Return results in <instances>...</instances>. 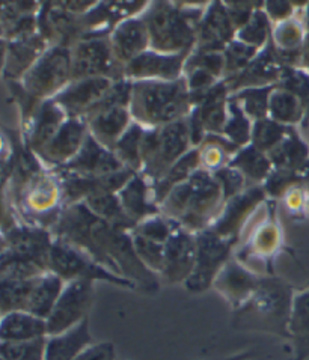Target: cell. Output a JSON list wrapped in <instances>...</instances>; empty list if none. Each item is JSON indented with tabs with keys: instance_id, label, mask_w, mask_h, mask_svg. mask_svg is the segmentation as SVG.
Masks as SVG:
<instances>
[{
	"instance_id": "1",
	"label": "cell",
	"mask_w": 309,
	"mask_h": 360,
	"mask_svg": "<svg viewBox=\"0 0 309 360\" xmlns=\"http://www.w3.org/2000/svg\"><path fill=\"white\" fill-rule=\"evenodd\" d=\"M51 232L55 238L89 253L106 269L132 281L139 291L158 292L160 276L137 257L132 232L106 224L84 202L63 210Z\"/></svg>"
},
{
	"instance_id": "2",
	"label": "cell",
	"mask_w": 309,
	"mask_h": 360,
	"mask_svg": "<svg viewBox=\"0 0 309 360\" xmlns=\"http://www.w3.org/2000/svg\"><path fill=\"white\" fill-rule=\"evenodd\" d=\"M225 205V195L215 174L204 169L177 186L160 205V214L191 234L210 229Z\"/></svg>"
},
{
	"instance_id": "3",
	"label": "cell",
	"mask_w": 309,
	"mask_h": 360,
	"mask_svg": "<svg viewBox=\"0 0 309 360\" xmlns=\"http://www.w3.org/2000/svg\"><path fill=\"white\" fill-rule=\"evenodd\" d=\"M210 2H150L142 18L150 35V50L175 55L191 53L201 21Z\"/></svg>"
},
{
	"instance_id": "4",
	"label": "cell",
	"mask_w": 309,
	"mask_h": 360,
	"mask_svg": "<svg viewBox=\"0 0 309 360\" xmlns=\"http://www.w3.org/2000/svg\"><path fill=\"white\" fill-rule=\"evenodd\" d=\"M294 295L291 283L275 274H264L252 297L241 308L232 311V327L290 340L289 326Z\"/></svg>"
},
{
	"instance_id": "5",
	"label": "cell",
	"mask_w": 309,
	"mask_h": 360,
	"mask_svg": "<svg viewBox=\"0 0 309 360\" xmlns=\"http://www.w3.org/2000/svg\"><path fill=\"white\" fill-rule=\"evenodd\" d=\"M129 109L134 122L156 129L187 118L194 103L184 77L174 82L137 80L132 82Z\"/></svg>"
},
{
	"instance_id": "6",
	"label": "cell",
	"mask_w": 309,
	"mask_h": 360,
	"mask_svg": "<svg viewBox=\"0 0 309 360\" xmlns=\"http://www.w3.org/2000/svg\"><path fill=\"white\" fill-rule=\"evenodd\" d=\"M4 202L14 208L21 221L50 231L65 210L61 179L47 167L20 187L4 190Z\"/></svg>"
},
{
	"instance_id": "7",
	"label": "cell",
	"mask_w": 309,
	"mask_h": 360,
	"mask_svg": "<svg viewBox=\"0 0 309 360\" xmlns=\"http://www.w3.org/2000/svg\"><path fill=\"white\" fill-rule=\"evenodd\" d=\"M187 118L145 129L142 139V175L151 186L157 184L181 157L191 150Z\"/></svg>"
},
{
	"instance_id": "8",
	"label": "cell",
	"mask_w": 309,
	"mask_h": 360,
	"mask_svg": "<svg viewBox=\"0 0 309 360\" xmlns=\"http://www.w3.org/2000/svg\"><path fill=\"white\" fill-rule=\"evenodd\" d=\"M55 236L50 229L21 221L9 204L4 202L2 257L0 262H27L49 270V258Z\"/></svg>"
},
{
	"instance_id": "9",
	"label": "cell",
	"mask_w": 309,
	"mask_h": 360,
	"mask_svg": "<svg viewBox=\"0 0 309 360\" xmlns=\"http://www.w3.org/2000/svg\"><path fill=\"white\" fill-rule=\"evenodd\" d=\"M49 270L55 273L65 283L72 281H91L95 283L97 281H101L121 288L137 290L132 281L106 269L100 262L95 261L89 253L58 238H55L50 250Z\"/></svg>"
},
{
	"instance_id": "10",
	"label": "cell",
	"mask_w": 309,
	"mask_h": 360,
	"mask_svg": "<svg viewBox=\"0 0 309 360\" xmlns=\"http://www.w3.org/2000/svg\"><path fill=\"white\" fill-rule=\"evenodd\" d=\"M18 83L39 103L53 100L71 83V49L49 47Z\"/></svg>"
},
{
	"instance_id": "11",
	"label": "cell",
	"mask_w": 309,
	"mask_h": 360,
	"mask_svg": "<svg viewBox=\"0 0 309 360\" xmlns=\"http://www.w3.org/2000/svg\"><path fill=\"white\" fill-rule=\"evenodd\" d=\"M236 248V243L217 236L211 229L196 234V262L184 288L195 294L211 288L222 269L234 257Z\"/></svg>"
},
{
	"instance_id": "12",
	"label": "cell",
	"mask_w": 309,
	"mask_h": 360,
	"mask_svg": "<svg viewBox=\"0 0 309 360\" xmlns=\"http://www.w3.org/2000/svg\"><path fill=\"white\" fill-rule=\"evenodd\" d=\"M124 70L113 55L109 37L82 39L71 49V82L94 77L120 82L125 79Z\"/></svg>"
},
{
	"instance_id": "13",
	"label": "cell",
	"mask_w": 309,
	"mask_h": 360,
	"mask_svg": "<svg viewBox=\"0 0 309 360\" xmlns=\"http://www.w3.org/2000/svg\"><path fill=\"white\" fill-rule=\"evenodd\" d=\"M94 299V282L72 281L65 283L62 294L49 315L47 333L55 336L65 333L89 316Z\"/></svg>"
},
{
	"instance_id": "14",
	"label": "cell",
	"mask_w": 309,
	"mask_h": 360,
	"mask_svg": "<svg viewBox=\"0 0 309 360\" xmlns=\"http://www.w3.org/2000/svg\"><path fill=\"white\" fill-rule=\"evenodd\" d=\"M263 186H252L231 198L223 205L217 220L210 228L217 236L239 245L243 229L248 226L253 214L267 200Z\"/></svg>"
},
{
	"instance_id": "15",
	"label": "cell",
	"mask_w": 309,
	"mask_h": 360,
	"mask_svg": "<svg viewBox=\"0 0 309 360\" xmlns=\"http://www.w3.org/2000/svg\"><path fill=\"white\" fill-rule=\"evenodd\" d=\"M38 30L50 47L72 49L84 37L82 15L70 13L61 2H42Z\"/></svg>"
},
{
	"instance_id": "16",
	"label": "cell",
	"mask_w": 309,
	"mask_h": 360,
	"mask_svg": "<svg viewBox=\"0 0 309 360\" xmlns=\"http://www.w3.org/2000/svg\"><path fill=\"white\" fill-rule=\"evenodd\" d=\"M113 83V80L104 77L74 80L53 101L61 105L68 118L84 120V116L89 115L106 98Z\"/></svg>"
},
{
	"instance_id": "17",
	"label": "cell",
	"mask_w": 309,
	"mask_h": 360,
	"mask_svg": "<svg viewBox=\"0 0 309 360\" xmlns=\"http://www.w3.org/2000/svg\"><path fill=\"white\" fill-rule=\"evenodd\" d=\"M196 262V234L175 226L165 243V261L160 278L169 283H186Z\"/></svg>"
},
{
	"instance_id": "18",
	"label": "cell",
	"mask_w": 309,
	"mask_h": 360,
	"mask_svg": "<svg viewBox=\"0 0 309 360\" xmlns=\"http://www.w3.org/2000/svg\"><path fill=\"white\" fill-rule=\"evenodd\" d=\"M191 53L166 55L154 50H146L141 56L125 65L124 77L130 82L137 80H162L174 82L183 79L186 60Z\"/></svg>"
},
{
	"instance_id": "19",
	"label": "cell",
	"mask_w": 309,
	"mask_h": 360,
	"mask_svg": "<svg viewBox=\"0 0 309 360\" xmlns=\"http://www.w3.org/2000/svg\"><path fill=\"white\" fill-rule=\"evenodd\" d=\"M284 67L278 51L275 50L270 41L241 72L225 79L229 95L248 88H264L278 84Z\"/></svg>"
},
{
	"instance_id": "20",
	"label": "cell",
	"mask_w": 309,
	"mask_h": 360,
	"mask_svg": "<svg viewBox=\"0 0 309 360\" xmlns=\"http://www.w3.org/2000/svg\"><path fill=\"white\" fill-rule=\"evenodd\" d=\"M150 2H97L88 14L82 15L84 37L106 38L124 20L142 15Z\"/></svg>"
},
{
	"instance_id": "21",
	"label": "cell",
	"mask_w": 309,
	"mask_h": 360,
	"mask_svg": "<svg viewBox=\"0 0 309 360\" xmlns=\"http://www.w3.org/2000/svg\"><path fill=\"white\" fill-rule=\"evenodd\" d=\"M261 276L264 274L248 269L236 257H232L219 273L213 288L228 302L232 311H237L252 297L258 288Z\"/></svg>"
},
{
	"instance_id": "22",
	"label": "cell",
	"mask_w": 309,
	"mask_h": 360,
	"mask_svg": "<svg viewBox=\"0 0 309 360\" xmlns=\"http://www.w3.org/2000/svg\"><path fill=\"white\" fill-rule=\"evenodd\" d=\"M2 42H4L2 76L5 83L20 82L50 47L39 32L29 37H23L13 41H2Z\"/></svg>"
},
{
	"instance_id": "23",
	"label": "cell",
	"mask_w": 309,
	"mask_h": 360,
	"mask_svg": "<svg viewBox=\"0 0 309 360\" xmlns=\"http://www.w3.org/2000/svg\"><path fill=\"white\" fill-rule=\"evenodd\" d=\"M88 133V125L84 120L68 118L37 157L47 169L65 166L79 154Z\"/></svg>"
},
{
	"instance_id": "24",
	"label": "cell",
	"mask_w": 309,
	"mask_h": 360,
	"mask_svg": "<svg viewBox=\"0 0 309 360\" xmlns=\"http://www.w3.org/2000/svg\"><path fill=\"white\" fill-rule=\"evenodd\" d=\"M67 120V113L55 101H42L32 118L21 125V141L32 153L38 155Z\"/></svg>"
},
{
	"instance_id": "25",
	"label": "cell",
	"mask_w": 309,
	"mask_h": 360,
	"mask_svg": "<svg viewBox=\"0 0 309 360\" xmlns=\"http://www.w3.org/2000/svg\"><path fill=\"white\" fill-rule=\"evenodd\" d=\"M56 169L88 178H101L120 172L127 167L122 166L113 151L103 146L100 142L94 139L91 133H88L79 154L65 166Z\"/></svg>"
},
{
	"instance_id": "26",
	"label": "cell",
	"mask_w": 309,
	"mask_h": 360,
	"mask_svg": "<svg viewBox=\"0 0 309 360\" xmlns=\"http://www.w3.org/2000/svg\"><path fill=\"white\" fill-rule=\"evenodd\" d=\"M237 29L229 17L225 2H210L201 21L196 51H223L236 39Z\"/></svg>"
},
{
	"instance_id": "27",
	"label": "cell",
	"mask_w": 309,
	"mask_h": 360,
	"mask_svg": "<svg viewBox=\"0 0 309 360\" xmlns=\"http://www.w3.org/2000/svg\"><path fill=\"white\" fill-rule=\"evenodd\" d=\"M84 122L94 139L113 151L115 145L133 124V118L127 105H106L92 110Z\"/></svg>"
},
{
	"instance_id": "28",
	"label": "cell",
	"mask_w": 309,
	"mask_h": 360,
	"mask_svg": "<svg viewBox=\"0 0 309 360\" xmlns=\"http://www.w3.org/2000/svg\"><path fill=\"white\" fill-rule=\"evenodd\" d=\"M112 51L121 65H125L150 50V35L142 15L124 20L109 37Z\"/></svg>"
},
{
	"instance_id": "29",
	"label": "cell",
	"mask_w": 309,
	"mask_h": 360,
	"mask_svg": "<svg viewBox=\"0 0 309 360\" xmlns=\"http://www.w3.org/2000/svg\"><path fill=\"white\" fill-rule=\"evenodd\" d=\"M275 169H282L306 179L309 175V143L297 127H291L284 141L269 154Z\"/></svg>"
},
{
	"instance_id": "30",
	"label": "cell",
	"mask_w": 309,
	"mask_h": 360,
	"mask_svg": "<svg viewBox=\"0 0 309 360\" xmlns=\"http://www.w3.org/2000/svg\"><path fill=\"white\" fill-rule=\"evenodd\" d=\"M118 196L124 211L134 225H139L141 221L160 214V207L156 204L153 186L139 174H136L120 190Z\"/></svg>"
},
{
	"instance_id": "31",
	"label": "cell",
	"mask_w": 309,
	"mask_h": 360,
	"mask_svg": "<svg viewBox=\"0 0 309 360\" xmlns=\"http://www.w3.org/2000/svg\"><path fill=\"white\" fill-rule=\"evenodd\" d=\"M228 101L229 91L225 80H222L194 105L207 134H223L228 121Z\"/></svg>"
},
{
	"instance_id": "32",
	"label": "cell",
	"mask_w": 309,
	"mask_h": 360,
	"mask_svg": "<svg viewBox=\"0 0 309 360\" xmlns=\"http://www.w3.org/2000/svg\"><path fill=\"white\" fill-rule=\"evenodd\" d=\"M47 336V321L34 314L15 311L0 320V342H25Z\"/></svg>"
},
{
	"instance_id": "33",
	"label": "cell",
	"mask_w": 309,
	"mask_h": 360,
	"mask_svg": "<svg viewBox=\"0 0 309 360\" xmlns=\"http://www.w3.org/2000/svg\"><path fill=\"white\" fill-rule=\"evenodd\" d=\"M94 344L89 316L68 332L47 336L46 360H76V357Z\"/></svg>"
},
{
	"instance_id": "34",
	"label": "cell",
	"mask_w": 309,
	"mask_h": 360,
	"mask_svg": "<svg viewBox=\"0 0 309 360\" xmlns=\"http://www.w3.org/2000/svg\"><path fill=\"white\" fill-rule=\"evenodd\" d=\"M63 288H65V282L56 276L55 273L47 271L41 274L34 282V288L30 291L25 312L47 320Z\"/></svg>"
},
{
	"instance_id": "35",
	"label": "cell",
	"mask_w": 309,
	"mask_h": 360,
	"mask_svg": "<svg viewBox=\"0 0 309 360\" xmlns=\"http://www.w3.org/2000/svg\"><path fill=\"white\" fill-rule=\"evenodd\" d=\"M293 360L309 359V288L296 292L289 326Z\"/></svg>"
},
{
	"instance_id": "36",
	"label": "cell",
	"mask_w": 309,
	"mask_h": 360,
	"mask_svg": "<svg viewBox=\"0 0 309 360\" xmlns=\"http://www.w3.org/2000/svg\"><path fill=\"white\" fill-rule=\"evenodd\" d=\"M229 166L239 169L244 178L248 179L251 187L263 186L273 171V165L269 155L260 151L252 143L240 148L239 153L231 158Z\"/></svg>"
},
{
	"instance_id": "37",
	"label": "cell",
	"mask_w": 309,
	"mask_h": 360,
	"mask_svg": "<svg viewBox=\"0 0 309 360\" xmlns=\"http://www.w3.org/2000/svg\"><path fill=\"white\" fill-rule=\"evenodd\" d=\"M198 169H201V155H199V148H191V150L179 158V160L170 167V171L160 179L157 184L153 186L154 199L156 204L160 207L162 205L166 196L172 192V190L184 183L194 175Z\"/></svg>"
},
{
	"instance_id": "38",
	"label": "cell",
	"mask_w": 309,
	"mask_h": 360,
	"mask_svg": "<svg viewBox=\"0 0 309 360\" xmlns=\"http://www.w3.org/2000/svg\"><path fill=\"white\" fill-rule=\"evenodd\" d=\"M308 109L294 94L276 86L270 95L269 118L286 127H299L305 122Z\"/></svg>"
},
{
	"instance_id": "39",
	"label": "cell",
	"mask_w": 309,
	"mask_h": 360,
	"mask_svg": "<svg viewBox=\"0 0 309 360\" xmlns=\"http://www.w3.org/2000/svg\"><path fill=\"white\" fill-rule=\"evenodd\" d=\"M240 148L234 145L223 134H207L199 146L201 169L211 174L229 165L231 158L239 153Z\"/></svg>"
},
{
	"instance_id": "40",
	"label": "cell",
	"mask_w": 309,
	"mask_h": 360,
	"mask_svg": "<svg viewBox=\"0 0 309 360\" xmlns=\"http://www.w3.org/2000/svg\"><path fill=\"white\" fill-rule=\"evenodd\" d=\"M84 204H87V207L95 216L106 221V224L130 232L136 228V225L124 211L118 193L94 195L84 200Z\"/></svg>"
},
{
	"instance_id": "41",
	"label": "cell",
	"mask_w": 309,
	"mask_h": 360,
	"mask_svg": "<svg viewBox=\"0 0 309 360\" xmlns=\"http://www.w3.org/2000/svg\"><path fill=\"white\" fill-rule=\"evenodd\" d=\"M145 127L133 121L118 143L115 145L113 153L124 167L130 169L134 174H141L142 171V139H144Z\"/></svg>"
},
{
	"instance_id": "42",
	"label": "cell",
	"mask_w": 309,
	"mask_h": 360,
	"mask_svg": "<svg viewBox=\"0 0 309 360\" xmlns=\"http://www.w3.org/2000/svg\"><path fill=\"white\" fill-rule=\"evenodd\" d=\"M275 88L276 84L264 88H248L232 94L231 97L239 103L243 112L249 116V120L252 122H257L269 118L270 95L275 91Z\"/></svg>"
},
{
	"instance_id": "43",
	"label": "cell",
	"mask_w": 309,
	"mask_h": 360,
	"mask_svg": "<svg viewBox=\"0 0 309 360\" xmlns=\"http://www.w3.org/2000/svg\"><path fill=\"white\" fill-rule=\"evenodd\" d=\"M272 32H273L272 20L269 18L267 14H265L264 8H261L255 11L248 23L237 30L236 39L258 50H263L270 42Z\"/></svg>"
},
{
	"instance_id": "44",
	"label": "cell",
	"mask_w": 309,
	"mask_h": 360,
	"mask_svg": "<svg viewBox=\"0 0 309 360\" xmlns=\"http://www.w3.org/2000/svg\"><path fill=\"white\" fill-rule=\"evenodd\" d=\"M252 129L253 122L249 120V116L243 112L239 103L229 95L228 121L225 125V130H223V136L239 148H244L251 145Z\"/></svg>"
},
{
	"instance_id": "45",
	"label": "cell",
	"mask_w": 309,
	"mask_h": 360,
	"mask_svg": "<svg viewBox=\"0 0 309 360\" xmlns=\"http://www.w3.org/2000/svg\"><path fill=\"white\" fill-rule=\"evenodd\" d=\"M290 129L291 127L278 124L270 118L257 121L253 122L251 143L255 148H258L260 151L269 154L284 141V137L290 131Z\"/></svg>"
},
{
	"instance_id": "46",
	"label": "cell",
	"mask_w": 309,
	"mask_h": 360,
	"mask_svg": "<svg viewBox=\"0 0 309 360\" xmlns=\"http://www.w3.org/2000/svg\"><path fill=\"white\" fill-rule=\"evenodd\" d=\"M47 338L25 342H0L2 360H46Z\"/></svg>"
},
{
	"instance_id": "47",
	"label": "cell",
	"mask_w": 309,
	"mask_h": 360,
	"mask_svg": "<svg viewBox=\"0 0 309 360\" xmlns=\"http://www.w3.org/2000/svg\"><path fill=\"white\" fill-rule=\"evenodd\" d=\"M276 86L284 89V91H289V92L294 94L297 98H301V101L308 109V116H306L305 122L309 121V74L299 67H286L285 65L281 72L279 82Z\"/></svg>"
},
{
	"instance_id": "48",
	"label": "cell",
	"mask_w": 309,
	"mask_h": 360,
	"mask_svg": "<svg viewBox=\"0 0 309 360\" xmlns=\"http://www.w3.org/2000/svg\"><path fill=\"white\" fill-rule=\"evenodd\" d=\"M260 51L261 50L255 49L249 44H244V42L239 39H234L232 42H229L228 47L223 50V56H225L227 63L225 79H229L241 72L255 58H257Z\"/></svg>"
},
{
	"instance_id": "49",
	"label": "cell",
	"mask_w": 309,
	"mask_h": 360,
	"mask_svg": "<svg viewBox=\"0 0 309 360\" xmlns=\"http://www.w3.org/2000/svg\"><path fill=\"white\" fill-rule=\"evenodd\" d=\"M133 237V245L136 249L137 257L145 264L148 270L158 274L162 273L163 269V261H165V245L163 243H158L154 240H150L146 237H142L139 234H134L132 232Z\"/></svg>"
},
{
	"instance_id": "50",
	"label": "cell",
	"mask_w": 309,
	"mask_h": 360,
	"mask_svg": "<svg viewBox=\"0 0 309 360\" xmlns=\"http://www.w3.org/2000/svg\"><path fill=\"white\" fill-rule=\"evenodd\" d=\"M299 184H305L303 176L273 167L272 174L263 184V188L270 200H276V202H278V200H282V198L289 193L293 187Z\"/></svg>"
},
{
	"instance_id": "51",
	"label": "cell",
	"mask_w": 309,
	"mask_h": 360,
	"mask_svg": "<svg viewBox=\"0 0 309 360\" xmlns=\"http://www.w3.org/2000/svg\"><path fill=\"white\" fill-rule=\"evenodd\" d=\"M177 225L174 221H170L169 219H166L162 214L153 216L150 219H146L144 221H141L139 225H136V228L132 231L134 234H139L142 237H146L150 240L158 241V243H165L168 241L169 236L172 234V231Z\"/></svg>"
},
{
	"instance_id": "52",
	"label": "cell",
	"mask_w": 309,
	"mask_h": 360,
	"mask_svg": "<svg viewBox=\"0 0 309 360\" xmlns=\"http://www.w3.org/2000/svg\"><path fill=\"white\" fill-rule=\"evenodd\" d=\"M215 176L217 178V181L223 190V195H225V202L231 198L241 193L243 190L251 187L248 179L244 178V175L239 171V169L232 167L229 165L219 169L217 172H215Z\"/></svg>"
},
{
	"instance_id": "53",
	"label": "cell",
	"mask_w": 309,
	"mask_h": 360,
	"mask_svg": "<svg viewBox=\"0 0 309 360\" xmlns=\"http://www.w3.org/2000/svg\"><path fill=\"white\" fill-rule=\"evenodd\" d=\"M225 6L234 26L239 30L248 23L255 11L264 8V2H225Z\"/></svg>"
},
{
	"instance_id": "54",
	"label": "cell",
	"mask_w": 309,
	"mask_h": 360,
	"mask_svg": "<svg viewBox=\"0 0 309 360\" xmlns=\"http://www.w3.org/2000/svg\"><path fill=\"white\" fill-rule=\"evenodd\" d=\"M305 4L306 2H284V0H278V2H264V11L272 20V23L276 25L284 20L291 18Z\"/></svg>"
},
{
	"instance_id": "55",
	"label": "cell",
	"mask_w": 309,
	"mask_h": 360,
	"mask_svg": "<svg viewBox=\"0 0 309 360\" xmlns=\"http://www.w3.org/2000/svg\"><path fill=\"white\" fill-rule=\"evenodd\" d=\"M76 360H116V348L113 342H94L82 352Z\"/></svg>"
},
{
	"instance_id": "56",
	"label": "cell",
	"mask_w": 309,
	"mask_h": 360,
	"mask_svg": "<svg viewBox=\"0 0 309 360\" xmlns=\"http://www.w3.org/2000/svg\"><path fill=\"white\" fill-rule=\"evenodd\" d=\"M305 193H306V186L299 184L293 187L289 193L282 198V202L285 210L289 211L291 216L303 217L305 211Z\"/></svg>"
},
{
	"instance_id": "57",
	"label": "cell",
	"mask_w": 309,
	"mask_h": 360,
	"mask_svg": "<svg viewBox=\"0 0 309 360\" xmlns=\"http://www.w3.org/2000/svg\"><path fill=\"white\" fill-rule=\"evenodd\" d=\"M299 68L305 70L309 74V35L306 39V44L302 50V56H301V63H299Z\"/></svg>"
},
{
	"instance_id": "58",
	"label": "cell",
	"mask_w": 309,
	"mask_h": 360,
	"mask_svg": "<svg viewBox=\"0 0 309 360\" xmlns=\"http://www.w3.org/2000/svg\"><path fill=\"white\" fill-rule=\"evenodd\" d=\"M305 184L309 187V175H308V176H306V179H305Z\"/></svg>"
}]
</instances>
